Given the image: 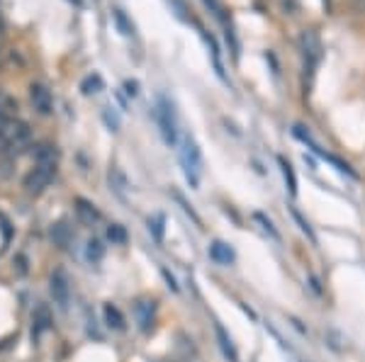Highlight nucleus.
<instances>
[{"label": "nucleus", "instance_id": "nucleus-1", "mask_svg": "<svg viewBox=\"0 0 365 362\" xmlns=\"http://www.w3.org/2000/svg\"><path fill=\"white\" fill-rule=\"evenodd\" d=\"M56 175V151L54 146H39L37 149V163H34V168L25 175V190L29 195H39L46 185L54 180Z\"/></svg>", "mask_w": 365, "mask_h": 362}, {"label": "nucleus", "instance_id": "nucleus-2", "mask_svg": "<svg viewBox=\"0 0 365 362\" xmlns=\"http://www.w3.org/2000/svg\"><path fill=\"white\" fill-rule=\"evenodd\" d=\"M178 159H180L182 173H185V180L192 188H197L200 178H202V151H200V146L192 137H182Z\"/></svg>", "mask_w": 365, "mask_h": 362}, {"label": "nucleus", "instance_id": "nucleus-3", "mask_svg": "<svg viewBox=\"0 0 365 362\" xmlns=\"http://www.w3.org/2000/svg\"><path fill=\"white\" fill-rule=\"evenodd\" d=\"M29 127L25 122L20 119H3L0 122V146L3 149H10V151H17V149H25L29 144Z\"/></svg>", "mask_w": 365, "mask_h": 362}, {"label": "nucleus", "instance_id": "nucleus-4", "mask_svg": "<svg viewBox=\"0 0 365 362\" xmlns=\"http://www.w3.org/2000/svg\"><path fill=\"white\" fill-rule=\"evenodd\" d=\"M156 124H158V132H161L163 142L168 146H173L178 142V124H175V112H173V105L166 95L158 97L156 102Z\"/></svg>", "mask_w": 365, "mask_h": 362}, {"label": "nucleus", "instance_id": "nucleus-5", "mask_svg": "<svg viewBox=\"0 0 365 362\" xmlns=\"http://www.w3.org/2000/svg\"><path fill=\"white\" fill-rule=\"evenodd\" d=\"M299 49H302V56H304V61H307V66L314 68L317 63H319V58H322L319 34H317L314 29H304V32L299 34Z\"/></svg>", "mask_w": 365, "mask_h": 362}, {"label": "nucleus", "instance_id": "nucleus-6", "mask_svg": "<svg viewBox=\"0 0 365 362\" xmlns=\"http://www.w3.org/2000/svg\"><path fill=\"white\" fill-rule=\"evenodd\" d=\"M49 292L54 297V304H58L61 309L68 307L71 302V284H68V277L63 270H54L49 277Z\"/></svg>", "mask_w": 365, "mask_h": 362}, {"label": "nucleus", "instance_id": "nucleus-7", "mask_svg": "<svg viewBox=\"0 0 365 362\" xmlns=\"http://www.w3.org/2000/svg\"><path fill=\"white\" fill-rule=\"evenodd\" d=\"M29 100H32L34 110L39 115H51L54 112V95L44 83H32L29 85Z\"/></svg>", "mask_w": 365, "mask_h": 362}, {"label": "nucleus", "instance_id": "nucleus-8", "mask_svg": "<svg viewBox=\"0 0 365 362\" xmlns=\"http://www.w3.org/2000/svg\"><path fill=\"white\" fill-rule=\"evenodd\" d=\"M134 321L144 334H149L154 329V316H156V304L151 299H137L134 302Z\"/></svg>", "mask_w": 365, "mask_h": 362}, {"label": "nucleus", "instance_id": "nucleus-9", "mask_svg": "<svg viewBox=\"0 0 365 362\" xmlns=\"http://www.w3.org/2000/svg\"><path fill=\"white\" fill-rule=\"evenodd\" d=\"M210 258L215 260L217 265H232L237 255H234V250H232V246H229V243H225V241H212Z\"/></svg>", "mask_w": 365, "mask_h": 362}, {"label": "nucleus", "instance_id": "nucleus-10", "mask_svg": "<svg viewBox=\"0 0 365 362\" xmlns=\"http://www.w3.org/2000/svg\"><path fill=\"white\" fill-rule=\"evenodd\" d=\"M215 334H217V341H220V348H222V353H225V358H227L229 362H239L237 348H234L232 338L227 336V331L222 329V324H215Z\"/></svg>", "mask_w": 365, "mask_h": 362}, {"label": "nucleus", "instance_id": "nucleus-11", "mask_svg": "<svg viewBox=\"0 0 365 362\" xmlns=\"http://www.w3.org/2000/svg\"><path fill=\"white\" fill-rule=\"evenodd\" d=\"M103 314H105V324H108L110 329H115V331H125V316H122L120 309L113 307V304H105Z\"/></svg>", "mask_w": 365, "mask_h": 362}, {"label": "nucleus", "instance_id": "nucleus-12", "mask_svg": "<svg viewBox=\"0 0 365 362\" xmlns=\"http://www.w3.org/2000/svg\"><path fill=\"white\" fill-rule=\"evenodd\" d=\"M81 90H83V95H93V92L103 90V78H100L98 73L86 75V78H83V83H81Z\"/></svg>", "mask_w": 365, "mask_h": 362}, {"label": "nucleus", "instance_id": "nucleus-13", "mask_svg": "<svg viewBox=\"0 0 365 362\" xmlns=\"http://www.w3.org/2000/svg\"><path fill=\"white\" fill-rule=\"evenodd\" d=\"M86 255L91 262H100L105 255V246L98 241V238H91V241H88V248H86Z\"/></svg>", "mask_w": 365, "mask_h": 362}, {"label": "nucleus", "instance_id": "nucleus-14", "mask_svg": "<svg viewBox=\"0 0 365 362\" xmlns=\"http://www.w3.org/2000/svg\"><path fill=\"white\" fill-rule=\"evenodd\" d=\"M278 161H280L282 175H285L287 190H290V195H297V180H295V173H292V166H290V163H287L285 159H278Z\"/></svg>", "mask_w": 365, "mask_h": 362}, {"label": "nucleus", "instance_id": "nucleus-15", "mask_svg": "<svg viewBox=\"0 0 365 362\" xmlns=\"http://www.w3.org/2000/svg\"><path fill=\"white\" fill-rule=\"evenodd\" d=\"M78 214L83 221H96L100 217L98 209H93V204H88L86 200H78Z\"/></svg>", "mask_w": 365, "mask_h": 362}, {"label": "nucleus", "instance_id": "nucleus-16", "mask_svg": "<svg viewBox=\"0 0 365 362\" xmlns=\"http://www.w3.org/2000/svg\"><path fill=\"white\" fill-rule=\"evenodd\" d=\"M113 17H115L117 27L122 29V34H134V25H132V22L127 20V17H125V13H122V10H115V13H113Z\"/></svg>", "mask_w": 365, "mask_h": 362}, {"label": "nucleus", "instance_id": "nucleus-17", "mask_svg": "<svg viewBox=\"0 0 365 362\" xmlns=\"http://www.w3.org/2000/svg\"><path fill=\"white\" fill-rule=\"evenodd\" d=\"M163 217H156V219H149V229H154V233H156V238L161 241L163 238Z\"/></svg>", "mask_w": 365, "mask_h": 362}, {"label": "nucleus", "instance_id": "nucleus-18", "mask_svg": "<svg viewBox=\"0 0 365 362\" xmlns=\"http://www.w3.org/2000/svg\"><path fill=\"white\" fill-rule=\"evenodd\" d=\"M256 219H258V221H263V229H266V231L270 233V236L278 238V231L273 229V224H270V221H266V217H263V214H256Z\"/></svg>", "mask_w": 365, "mask_h": 362}, {"label": "nucleus", "instance_id": "nucleus-19", "mask_svg": "<svg viewBox=\"0 0 365 362\" xmlns=\"http://www.w3.org/2000/svg\"><path fill=\"white\" fill-rule=\"evenodd\" d=\"M110 238H115V241H125V231L120 229V226H113V229H110Z\"/></svg>", "mask_w": 365, "mask_h": 362}, {"label": "nucleus", "instance_id": "nucleus-20", "mask_svg": "<svg viewBox=\"0 0 365 362\" xmlns=\"http://www.w3.org/2000/svg\"><path fill=\"white\" fill-rule=\"evenodd\" d=\"M351 8L356 10V13H365V0H353Z\"/></svg>", "mask_w": 365, "mask_h": 362}, {"label": "nucleus", "instance_id": "nucleus-21", "mask_svg": "<svg viewBox=\"0 0 365 362\" xmlns=\"http://www.w3.org/2000/svg\"><path fill=\"white\" fill-rule=\"evenodd\" d=\"M125 87H127V92H129V95H137V92H139V90H137L139 85L134 83V80H127V83H125Z\"/></svg>", "mask_w": 365, "mask_h": 362}]
</instances>
